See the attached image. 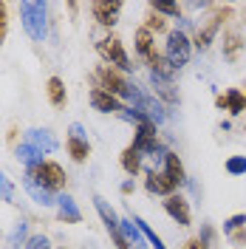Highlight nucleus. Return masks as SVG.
Wrapping results in <instances>:
<instances>
[{
  "label": "nucleus",
  "mask_w": 246,
  "mask_h": 249,
  "mask_svg": "<svg viewBox=\"0 0 246 249\" xmlns=\"http://www.w3.org/2000/svg\"><path fill=\"white\" fill-rule=\"evenodd\" d=\"M164 173H167V178H170L176 187H181V184L187 181L184 164H181V159L173 153V150H167V153H164Z\"/></svg>",
  "instance_id": "nucleus-15"
},
{
  "label": "nucleus",
  "mask_w": 246,
  "mask_h": 249,
  "mask_svg": "<svg viewBox=\"0 0 246 249\" xmlns=\"http://www.w3.org/2000/svg\"><path fill=\"white\" fill-rule=\"evenodd\" d=\"M224 235L229 238L232 244H244V241H246V215H244V213L232 215L229 221L224 224Z\"/></svg>",
  "instance_id": "nucleus-17"
},
{
  "label": "nucleus",
  "mask_w": 246,
  "mask_h": 249,
  "mask_svg": "<svg viewBox=\"0 0 246 249\" xmlns=\"http://www.w3.org/2000/svg\"><path fill=\"white\" fill-rule=\"evenodd\" d=\"M215 105L221 110H229V113H241V110H246V96L241 91H227L215 96Z\"/></svg>",
  "instance_id": "nucleus-16"
},
{
  "label": "nucleus",
  "mask_w": 246,
  "mask_h": 249,
  "mask_svg": "<svg viewBox=\"0 0 246 249\" xmlns=\"http://www.w3.org/2000/svg\"><path fill=\"white\" fill-rule=\"evenodd\" d=\"M190 54H193V46H190V40H187V34L184 31H170L167 34V57L170 65L178 71V68H184L187 62H190Z\"/></svg>",
  "instance_id": "nucleus-5"
},
{
  "label": "nucleus",
  "mask_w": 246,
  "mask_h": 249,
  "mask_svg": "<svg viewBox=\"0 0 246 249\" xmlns=\"http://www.w3.org/2000/svg\"><path fill=\"white\" fill-rule=\"evenodd\" d=\"M6 12H9V6L0 3V43L6 40V29H9V17H6Z\"/></svg>",
  "instance_id": "nucleus-32"
},
{
  "label": "nucleus",
  "mask_w": 246,
  "mask_h": 249,
  "mask_svg": "<svg viewBox=\"0 0 246 249\" xmlns=\"http://www.w3.org/2000/svg\"><path fill=\"white\" fill-rule=\"evenodd\" d=\"M164 210H167V215L173 218V221H178L181 227H187V224L193 221V215H190V204H187L178 193H173V196L164 198Z\"/></svg>",
  "instance_id": "nucleus-11"
},
{
  "label": "nucleus",
  "mask_w": 246,
  "mask_h": 249,
  "mask_svg": "<svg viewBox=\"0 0 246 249\" xmlns=\"http://www.w3.org/2000/svg\"><path fill=\"white\" fill-rule=\"evenodd\" d=\"M26 173H31V176L37 178V184H43L46 190H51V193H57V190H65V181H68L65 170H62L57 161H48V159H43L40 164L29 167Z\"/></svg>",
  "instance_id": "nucleus-3"
},
{
  "label": "nucleus",
  "mask_w": 246,
  "mask_h": 249,
  "mask_svg": "<svg viewBox=\"0 0 246 249\" xmlns=\"http://www.w3.org/2000/svg\"><path fill=\"white\" fill-rule=\"evenodd\" d=\"M26 142L34 144L43 156L51 153V150H57V139L51 136V130H29V133H26Z\"/></svg>",
  "instance_id": "nucleus-19"
},
{
  "label": "nucleus",
  "mask_w": 246,
  "mask_h": 249,
  "mask_svg": "<svg viewBox=\"0 0 246 249\" xmlns=\"http://www.w3.org/2000/svg\"><path fill=\"white\" fill-rule=\"evenodd\" d=\"M147 190L156 193V196H164V198H167V196L176 193V184L167 178V173H156L153 170V173H147Z\"/></svg>",
  "instance_id": "nucleus-18"
},
{
  "label": "nucleus",
  "mask_w": 246,
  "mask_h": 249,
  "mask_svg": "<svg viewBox=\"0 0 246 249\" xmlns=\"http://www.w3.org/2000/svg\"><path fill=\"white\" fill-rule=\"evenodd\" d=\"M150 82H153V93H158L167 105H173L176 99H178V93L173 91V82L170 79H161V77H150Z\"/></svg>",
  "instance_id": "nucleus-24"
},
{
  "label": "nucleus",
  "mask_w": 246,
  "mask_h": 249,
  "mask_svg": "<svg viewBox=\"0 0 246 249\" xmlns=\"http://www.w3.org/2000/svg\"><path fill=\"white\" fill-rule=\"evenodd\" d=\"M96 51H99V57L108 62V65L119 68V71H130V68H133L130 60H127V51H124V46H122L119 37H102V40L96 43Z\"/></svg>",
  "instance_id": "nucleus-4"
},
{
  "label": "nucleus",
  "mask_w": 246,
  "mask_h": 249,
  "mask_svg": "<svg viewBox=\"0 0 246 249\" xmlns=\"http://www.w3.org/2000/svg\"><path fill=\"white\" fill-rule=\"evenodd\" d=\"M229 15H232L229 6L215 9V15L210 17V23H207L204 29H198V34H195V46H198V48H207V46H210V43H212V37L218 34V29H221V23H224Z\"/></svg>",
  "instance_id": "nucleus-9"
},
{
  "label": "nucleus",
  "mask_w": 246,
  "mask_h": 249,
  "mask_svg": "<svg viewBox=\"0 0 246 249\" xmlns=\"http://www.w3.org/2000/svg\"><path fill=\"white\" fill-rule=\"evenodd\" d=\"M150 9L153 12H158V15L164 17H181V6L178 3H164V0H158V3H150Z\"/></svg>",
  "instance_id": "nucleus-28"
},
{
  "label": "nucleus",
  "mask_w": 246,
  "mask_h": 249,
  "mask_svg": "<svg viewBox=\"0 0 246 249\" xmlns=\"http://www.w3.org/2000/svg\"><path fill=\"white\" fill-rule=\"evenodd\" d=\"M122 167H124V173H130V176H136V173L141 170V153H139L133 144H127L122 150Z\"/></svg>",
  "instance_id": "nucleus-23"
},
{
  "label": "nucleus",
  "mask_w": 246,
  "mask_h": 249,
  "mask_svg": "<svg viewBox=\"0 0 246 249\" xmlns=\"http://www.w3.org/2000/svg\"><path fill=\"white\" fill-rule=\"evenodd\" d=\"M184 249H207L204 244H201V238H193V241H187Z\"/></svg>",
  "instance_id": "nucleus-33"
},
{
  "label": "nucleus",
  "mask_w": 246,
  "mask_h": 249,
  "mask_svg": "<svg viewBox=\"0 0 246 249\" xmlns=\"http://www.w3.org/2000/svg\"><path fill=\"white\" fill-rule=\"evenodd\" d=\"M244 48V37L238 34V31H229L227 37H224V57L227 60H238V51Z\"/></svg>",
  "instance_id": "nucleus-25"
},
{
  "label": "nucleus",
  "mask_w": 246,
  "mask_h": 249,
  "mask_svg": "<svg viewBox=\"0 0 246 249\" xmlns=\"http://www.w3.org/2000/svg\"><path fill=\"white\" fill-rule=\"evenodd\" d=\"M91 105L99 110V113H119V110L124 108L116 96H110V93L102 91V88H93L91 91Z\"/></svg>",
  "instance_id": "nucleus-12"
},
{
  "label": "nucleus",
  "mask_w": 246,
  "mask_h": 249,
  "mask_svg": "<svg viewBox=\"0 0 246 249\" xmlns=\"http://www.w3.org/2000/svg\"><path fill=\"white\" fill-rule=\"evenodd\" d=\"M57 215H60V221H65V224H79V221H82V213H79L77 201H74L71 196H60V198H57Z\"/></svg>",
  "instance_id": "nucleus-14"
},
{
  "label": "nucleus",
  "mask_w": 246,
  "mask_h": 249,
  "mask_svg": "<svg viewBox=\"0 0 246 249\" xmlns=\"http://www.w3.org/2000/svg\"><path fill=\"white\" fill-rule=\"evenodd\" d=\"M147 65H150V77L173 79V74H176V68L170 65V60L164 57V54H156V57H150V60H147Z\"/></svg>",
  "instance_id": "nucleus-20"
},
{
  "label": "nucleus",
  "mask_w": 246,
  "mask_h": 249,
  "mask_svg": "<svg viewBox=\"0 0 246 249\" xmlns=\"http://www.w3.org/2000/svg\"><path fill=\"white\" fill-rule=\"evenodd\" d=\"M20 15H23V29H26L31 40L46 37V3L26 0V3H20Z\"/></svg>",
  "instance_id": "nucleus-2"
},
{
  "label": "nucleus",
  "mask_w": 246,
  "mask_h": 249,
  "mask_svg": "<svg viewBox=\"0 0 246 249\" xmlns=\"http://www.w3.org/2000/svg\"><path fill=\"white\" fill-rule=\"evenodd\" d=\"M91 12H93V17H96V23L99 26H113L116 20H119V12H122V3H110V0H99V3H93L91 6Z\"/></svg>",
  "instance_id": "nucleus-10"
},
{
  "label": "nucleus",
  "mask_w": 246,
  "mask_h": 249,
  "mask_svg": "<svg viewBox=\"0 0 246 249\" xmlns=\"http://www.w3.org/2000/svg\"><path fill=\"white\" fill-rule=\"evenodd\" d=\"M96 88H102V91H108L110 96H116V99H130L133 102V96H136V85H130V79L124 77L119 68H113V65H99V71H96Z\"/></svg>",
  "instance_id": "nucleus-1"
},
{
  "label": "nucleus",
  "mask_w": 246,
  "mask_h": 249,
  "mask_svg": "<svg viewBox=\"0 0 246 249\" xmlns=\"http://www.w3.org/2000/svg\"><path fill=\"white\" fill-rule=\"evenodd\" d=\"M23 249H51V244H48L46 235H31L29 241H26V247Z\"/></svg>",
  "instance_id": "nucleus-31"
},
{
  "label": "nucleus",
  "mask_w": 246,
  "mask_h": 249,
  "mask_svg": "<svg viewBox=\"0 0 246 249\" xmlns=\"http://www.w3.org/2000/svg\"><path fill=\"white\" fill-rule=\"evenodd\" d=\"M46 91H48V102L54 105V108H62L65 105V82H62L60 77H51L48 79V85H46Z\"/></svg>",
  "instance_id": "nucleus-22"
},
{
  "label": "nucleus",
  "mask_w": 246,
  "mask_h": 249,
  "mask_svg": "<svg viewBox=\"0 0 246 249\" xmlns=\"http://www.w3.org/2000/svg\"><path fill=\"white\" fill-rule=\"evenodd\" d=\"M136 227L141 230V235H144V241H147V244H150L153 249H167L164 244H161V238H158V235L153 232V227H150V224H144L141 218H136Z\"/></svg>",
  "instance_id": "nucleus-26"
},
{
  "label": "nucleus",
  "mask_w": 246,
  "mask_h": 249,
  "mask_svg": "<svg viewBox=\"0 0 246 249\" xmlns=\"http://www.w3.org/2000/svg\"><path fill=\"white\" fill-rule=\"evenodd\" d=\"M122 193H124V196H127V193H133V181H124V184H122Z\"/></svg>",
  "instance_id": "nucleus-34"
},
{
  "label": "nucleus",
  "mask_w": 246,
  "mask_h": 249,
  "mask_svg": "<svg viewBox=\"0 0 246 249\" xmlns=\"http://www.w3.org/2000/svg\"><path fill=\"white\" fill-rule=\"evenodd\" d=\"M227 173L229 176H244L246 173V156H232L227 161Z\"/></svg>",
  "instance_id": "nucleus-29"
},
{
  "label": "nucleus",
  "mask_w": 246,
  "mask_h": 249,
  "mask_svg": "<svg viewBox=\"0 0 246 249\" xmlns=\"http://www.w3.org/2000/svg\"><path fill=\"white\" fill-rule=\"evenodd\" d=\"M93 204H96V213H99V218H102V224H105V230L110 232V238H113V244L119 249H130V244H127V238L122 235V224H119V218H116V213L108 207V201L102 198V196H96L93 198Z\"/></svg>",
  "instance_id": "nucleus-6"
},
{
  "label": "nucleus",
  "mask_w": 246,
  "mask_h": 249,
  "mask_svg": "<svg viewBox=\"0 0 246 249\" xmlns=\"http://www.w3.org/2000/svg\"><path fill=\"white\" fill-rule=\"evenodd\" d=\"M23 187L29 190V196H31V198H34L37 204H43V207H51V204H57L54 193H51V190H46L43 184H37V178H34L31 173H26V178H23Z\"/></svg>",
  "instance_id": "nucleus-13"
},
{
  "label": "nucleus",
  "mask_w": 246,
  "mask_h": 249,
  "mask_svg": "<svg viewBox=\"0 0 246 249\" xmlns=\"http://www.w3.org/2000/svg\"><path fill=\"white\" fill-rule=\"evenodd\" d=\"M144 29L150 31V34H153V31H164V29H167V20L158 15V12H153V9H150V12H147V17H144Z\"/></svg>",
  "instance_id": "nucleus-27"
},
{
  "label": "nucleus",
  "mask_w": 246,
  "mask_h": 249,
  "mask_svg": "<svg viewBox=\"0 0 246 249\" xmlns=\"http://www.w3.org/2000/svg\"><path fill=\"white\" fill-rule=\"evenodd\" d=\"M136 51L144 57V60H150V57H156L158 51H156V40H153V34L147 29H139L136 31Z\"/></svg>",
  "instance_id": "nucleus-21"
},
{
  "label": "nucleus",
  "mask_w": 246,
  "mask_h": 249,
  "mask_svg": "<svg viewBox=\"0 0 246 249\" xmlns=\"http://www.w3.org/2000/svg\"><path fill=\"white\" fill-rule=\"evenodd\" d=\"M65 147H68V156H71L74 161H79V164L91 156V144H88V139L82 136V124H79V122L71 124L68 139H65Z\"/></svg>",
  "instance_id": "nucleus-8"
},
{
  "label": "nucleus",
  "mask_w": 246,
  "mask_h": 249,
  "mask_svg": "<svg viewBox=\"0 0 246 249\" xmlns=\"http://www.w3.org/2000/svg\"><path fill=\"white\" fill-rule=\"evenodd\" d=\"M0 201H15V187L6 178V173L0 170Z\"/></svg>",
  "instance_id": "nucleus-30"
},
{
  "label": "nucleus",
  "mask_w": 246,
  "mask_h": 249,
  "mask_svg": "<svg viewBox=\"0 0 246 249\" xmlns=\"http://www.w3.org/2000/svg\"><path fill=\"white\" fill-rule=\"evenodd\" d=\"M133 147H136L139 153H158V156L167 153V150H161V144H158V136H156V124L153 122L136 124V139H133Z\"/></svg>",
  "instance_id": "nucleus-7"
}]
</instances>
